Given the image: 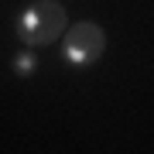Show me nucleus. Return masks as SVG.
I'll return each instance as SVG.
<instances>
[{
    "instance_id": "nucleus-3",
    "label": "nucleus",
    "mask_w": 154,
    "mask_h": 154,
    "mask_svg": "<svg viewBox=\"0 0 154 154\" xmlns=\"http://www.w3.org/2000/svg\"><path fill=\"white\" fill-rule=\"evenodd\" d=\"M34 72H38V58H34V51H17V55H14V75H17V79H31Z\"/></svg>"
},
{
    "instance_id": "nucleus-1",
    "label": "nucleus",
    "mask_w": 154,
    "mask_h": 154,
    "mask_svg": "<svg viewBox=\"0 0 154 154\" xmlns=\"http://www.w3.org/2000/svg\"><path fill=\"white\" fill-rule=\"evenodd\" d=\"M69 28V17H65V7L58 0H31L14 21V31L28 48H41V45H51L58 41Z\"/></svg>"
},
{
    "instance_id": "nucleus-2",
    "label": "nucleus",
    "mask_w": 154,
    "mask_h": 154,
    "mask_svg": "<svg viewBox=\"0 0 154 154\" xmlns=\"http://www.w3.org/2000/svg\"><path fill=\"white\" fill-rule=\"evenodd\" d=\"M106 55V31L96 21H79L62 34V58L69 69H93Z\"/></svg>"
}]
</instances>
